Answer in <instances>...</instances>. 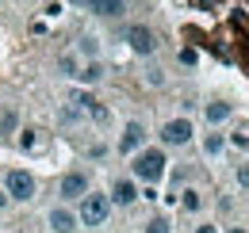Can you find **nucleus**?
I'll return each instance as SVG.
<instances>
[{
	"label": "nucleus",
	"mask_w": 249,
	"mask_h": 233,
	"mask_svg": "<svg viewBox=\"0 0 249 233\" xmlns=\"http://www.w3.org/2000/svg\"><path fill=\"white\" fill-rule=\"evenodd\" d=\"M19 126V115H16V107H0V134H12Z\"/></svg>",
	"instance_id": "13"
},
{
	"label": "nucleus",
	"mask_w": 249,
	"mask_h": 233,
	"mask_svg": "<svg viewBox=\"0 0 249 233\" xmlns=\"http://www.w3.org/2000/svg\"><path fill=\"white\" fill-rule=\"evenodd\" d=\"M58 69H62L65 77H77V73H81V65H77L73 54H62V58H58Z\"/></svg>",
	"instance_id": "14"
},
{
	"label": "nucleus",
	"mask_w": 249,
	"mask_h": 233,
	"mask_svg": "<svg viewBox=\"0 0 249 233\" xmlns=\"http://www.w3.org/2000/svg\"><path fill=\"white\" fill-rule=\"evenodd\" d=\"M35 142H38L35 130H23V134H19V146H23V149H35Z\"/></svg>",
	"instance_id": "19"
},
{
	"label": "nucleus",
	"mask_w": 249,
	"mask_h": 233,
	"mask_svg": "<svg viewBox=\"0 0 249 233\" xmlns=\"http://www.w3.org/2000/svg\"><path fill=\"white\" fill-rule=\"evenodd\" d=\"M180 61H184V65H196V50H180Z\"/></svg>",
	"instance_id": "22"
},
{
	"label": "nucleus",
	"mask_w": 249,
	"mask_h": 233,
	"mask_svg": "<svg viewBox=\"0 0 249 233\" xmlns=\"http://www.w3.org/2000/svg\"><path fill=\"white\" fill-rule=\"evenodd\" d=\"M146 233H173V226H169V218H150Z\"/></svg>",
	"instance_id": "15"
},
{
	"label": "nucleus",
	"mask_w": 249,
	"mask_h": 233,
	"mask_svg": "<svg viewBox=\"0 0 249 233\" xmlns=\"http://www.w3.org/2000/svg\"><path fill=\"white\" fill-rule=\"evenodd\" d=\"M8 203H12V199H8V191H0V210H4Z\"/></svg>",
	"instance_id": "23"
},
{
	"label": "nucleus",
	"mask_w": 249,
	"mask_h": 233,
	"mask_svg": "<svg viewBox=\"0 0 249 233\" xmlns=\"http://www.w3.org/2000/svg\"><path fill=\"white\" fill-rule=\"evenodd\" d=\"M50 230L54 233H73L77 230V214L65 210V206H54V210H50Z\"/></svg>",
	"instance_id": "8"
},
{
	"label": "nucleus",
	"mask_w": 249,
	"mask_h": 233,
	"mask_svg": "<svg viewBox=\"0 0 249 233\" xmlns=\"http://www.w3.org/2000/svg\"><path fill=\"white\" fill-rule=\"evenodd\" d=\"M230 233H246V230H242V226H234V230H230Z\"/></svg>",
	"instance_id": "26"
},
{
	"label": "nucleus",
	"mask_w": 249,
	"mask_h": 233,
	"mask_svg": "<svg viewBox=\"0 0 249 233\" xmlns=\"http://www.w3.org/2000/svg\"><path fill=\"white\" fill-rule=\"evenodd\" d=\"M203 115H207V122H226L230 118V103H207Z\"/></svg>",
	"instance_id": "12"
},
{
	"label": "nucleus",
	"mask_w": 249,
	"mask_h": 233,
	"mask_svg": "<svg viewBox=\"0 0 249 233\" xmlns=\"http://www.w3.org/2000/svg\"><path fill=\"white\" fill-rule=\"evenodd\" d=\"M107 214H111V195L89 191V195L81 199V214H77V222H81V226H104Z\"/></svg>",
	"instance_id": "2"
},
{
	"label": "nucleus",
	"mask_w": 249,
	"mask_h": 233,
	"mask_svg": "<svg viewBox=\"0 0 249 233\" xmlns=\"http://www.w3.org/2000/svg\"><path fill=\"white\" fill-rule=\"evenodd\" d=\"M126 46L138 54V58H150L157 50V34L146 23H134V27H126Z\"/></svg>",
	"instance_id": "4"
},
{
	"label": "nucleus",
	"mask_w": 249,
	"mask_h": 233,
	"mask_svg": "<svg viewBox=\"0 0 249 233\" xmlns=\"http://www.w3.org/2000/svg\"><path fill=\"white\" fill-rule=\"evenodd\" d=\"M199 206H203L199 191H192V187H188V191H184V210H199Z\"/></svg>",
	"instance_id": "16"
},
{
	"label": "nucleus",
	"mask_w": 249,
	"mask_h": 233,
	"mask_svg": "<svg viewBox=\"0 0 249 233\" xmlns=\"http://www.w3.org/2000/svg\"><path fill=\"white\" fill-rule=\"evenodd\" d=\"M58 195L69 199V203H73V199H85V195H89V176L85 172H65L62 183H58Z\"/></svg>",
	"instance_id": "6"
},
{
	"label": "nucleus",
	"mask_w": 249,
	"mask_h": 233,
	"mask_svg": "<svg viewBox=\"0 0 249 233\" xmlns=\"http://www.w3.org/2000/svg\"><path fill=\"white\" fill-rule=\"evenodd\" d=\"M77 81H85V84H96V81H104V65H100V61H89V65L77 73Z\"/></svg>",
	"instance_id": "11"
},
{
	"label": "nucleus",
	"mask_w": 249,
	"mask_h": 233,
	"mask_svg": "<svg viewBox=\"0 0 249 233\" xmlns=\"http://www.w3.org/2000/svg\"><path fill=\"white\" fill-rule=\"evenodd\" d=\"M73 4H77V8H92V0H73Z\"/></svg>",
	"instance_id": "25"
},
{
	"label": "nucleus",
	"mask_w": 249,
	"mask_h": 233,
	"mask_svg": "<svg viewBox=\"0 0 249 233\" xmlns=\"http://www.w3.org/2000/svg\"><path fill=\"white\" fill-rule=\"evenodd\" d=\"M130 172H134V180H142V183H157V180L165 176V153H161V149H142V153L134 157Z\"/></svg>",
	"instance_id": "1"
},
{
	"label": "nucleus",
	"mask_w": 249,
	"mask_h": 233,
	"mask_svg": "<svg viewBox=\"0 0 249 233\" xmlns=\"http://www.w3.org/2000/svg\"><path fill=\"white\" fill-rule=\"evenodd\" d=\"M4 191H8L12 203H31L35 199V176L23 172V168H12L4 176Z\"/></svg>",
	"instance_id": "3"
},
{
	"label": "nucleus",
	"mask_w": 249,
	"mask_h": 233,
	"mask_svg": "<svg viewBox=\"0 0 249 233\" xmlns=\"http://www.w3.org/2000/svg\"><path fill=\"white\" fill-rule=\"evenodd\" d=\"M196 233H218V230H215V226H199Z\"/></svg>",
	"instance_id": "24"
},
{
	"label": "nucleus",
	"mask_w": 249,
	"mask_h": 233,
	"mask_svg": "<svg viewBox=\"0 0 249 233\" xmlns=\"http://www.w3.org/2000/svg\"><path fill=\"white\" fill-rule=\"evenodd\" d=\"M89 12H96L100 19H119V16L126 12V0H92Z\"/></svg>",
	"instance_id": "9"
},
{
	"label": "nucleus",
	"mask_w": 249,
	"mask_h": 233,
	"mask_svg": "<svg viewBox=\"0 0 249 233\" xmlns=\"http://www.w3.org/2000/svg\"><path fill=\"white\" fill-rule=\"evenodd\" d=\"M161 142L165 146H188L192 142V122L188 118H169L161 126Z\"/></svg>",
	"instance_id": "5"
},
{
	"label": "nucleus",
	"mask_w": 249,
	"mask_h": 233,
	"mask_svg": "<svg viewBox=\"0 0 249 233\" xmlns=\"http://www.w3.org/2000/svg\"><path fill=\"white\" fill-rule=\"evenodd\" d=\"M218 149H222V138H218V134H207V138H203V153H218Z\"/></svg>",
	"instance_id": "17"
},
{
	"label": "nucleus",
	"mask_w": 249,
	"mask_h": 233,
	"mask_svg": "<svg viewBox=\"0 0 249 233\" xmlns=\"http://www.w3.org/2000/svg\"><path fill=\"white\" fill-rule=\"evenodd\" d=\"M238 187H246V191H249V165L238 168Z\"/></svg>",
	"instance_id": "20"
},
{
	"label": "nucleus",
	"mask_w": 249,
	"mask_h": 233,
	"mask_svg": "<svg viewBox=\"0 0 249 233\" xmlns=\"http://www.w3.org/2000/svg\"><path fill=\"white\" fill-rule=\"evenodd\" d=\"M96 50H100L96 38H81V54H85V58H96Z\"/></svg>",
	"instance_id": "18"
},
{
	"label": "nucleus",
	"mask_w": 249,
	"mask_h": 233,
	"mask_svg": "<svg viewBox=\"0 0 249 233\" xmlns=\"http://www.w3.org/2000/svg\"><path fill=\"white\" fill-rule=\"evenodd\" d=\"M138 199V187H134V180H119L115 187H111V203H119V206H130Z\"/></svg>",
	"instance_id": "10"
},
{
	"label": "nucleus",
	"mask_w": 249,
	"mask_h": 233,
	"mask_svg": "<svg viewBox=\"0 0 249 233\" xmlns=\"http://www.w3.org/2000/svg\"><path fill=\"white\" fill-rule=\"evenodd\" d=\"M142 142H146V126L142 122H126L123 126V138H119V153H134V149H142Z\"/></svg>",
	"instance_id": "7"
},
{
	"label": "nucleus",
	"mask_w": 249,
	"mask_h": 233,
	"mask_svg": "<svg viewBox=\"0 0 249 233\" xmlns=\"http://www.w3.org/2000/svg\"><path fill=\"white\" fill-rule=\"evenodd\" d=\"M230 142H234V146H238V149H249V138H246V134H234Z\"/></svg>",
	"instance_id": "21"
}]
</instances>
